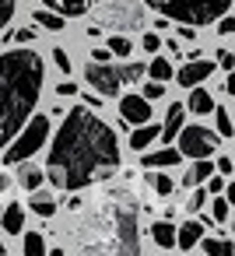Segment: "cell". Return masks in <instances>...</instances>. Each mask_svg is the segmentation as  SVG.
Instances as JSON below:
<instances>
[{"label": "cell", "mask_w": 235, "mask_h": 256, "mask_svg": "<svg viewBox=\"0 0 235 256\" xmlns=\"http://www.w3.org/2000/svg\"><path fill=\"white\" fill-rule=\"evenodd\" d=\"M120 168V144L109 123H102L88 106L67 112L56 140L50 144L46 179L56 190H84L109 179Z\"/></svg>", "instance_id": "obj_1"}, {"label": "cell", "mask_w": 235, "mask_h": 256, "mask_svg": "<svg viewBox=\"0 0 235 256\" xmlns=\"http://www.w3.org/2000/svg\"><path fill=\"white\" fill-rule=\"evenodd\" d=\"M46 81V64L36 50H8L0 53V151L32 116L39 92Z\"/></svg>", "instance_id": "obj_2"}, {"label": "cell", "mask_w": 235, "mask_h": 256, "mask_svg": "<svg viewBox=\"0 0 235 256\" xmlns=\"http://www.w3.org/2000/svg\"><path fill=\"white\" fill-rule=\"evenodd\" d=\"M162 18L182 22V25H210L224 11H232V0H144Z\"/></svg>", "instance_id": "obj_3"}, {"label": "cell", "mask_w": 235, "mask_h": 256, "mask_svg": "<svg viewBox=\"0 0 235 256\" xmlns=\"http://www.w3.org/2000/svg\"><path fill=\"white\" fill-rule=\"evenodd\" d=\"M144 74H148L144 64H126V67H120V64H112V60H92V64L84 67V81H88L102 98L120 95V88L137 84Z\"/></svg>", "instance_id": "obj_4"}, {"label": "cell", "mask_w": 235, "mask_h": 256, "mask_svg": "<svg viewBox=\"0 0 235 256\" xmlns=\"http://www.w3.org/2000/svg\"><path fill=\"white\" fill-rule=\"evenodd\" d=\"M50 140V116H28L25 126L11 137V144L4 148V162L8 165H18L25 158H32L42 144Z\"/></svg>", "instance_id": "obj_5"}, {"label": "cell", "mask_w": 235, "mask_h": 256, "mask_svg": "<svg viewBox=\"0 0 235 256\" xmlns=\"http://www.w3.org/2000/svg\"><path fill=\"white\" fill-rule=\"evenodd\" d=\"M176 140H179V154L182 158H210L221 137L214 130H207V126H179Z\"/></svg>", "instance_id": "obj_6"}, {"label": "cell", "mask_w": 235, "mask_h": 256, "mask_svg": "<svg viewBox=\"0 0 235 256\" xmlns=\"http://www.w3.org/2000/svg\"><path fill=\"white\" fill-rule=\"evenodd\" d=\"M120 120L130 123V126L148 123V120H151V102H148L144 95H123V102H120Z\"/></svg>", "instance_id": "obj_7"}, {"label": "cell", "mask_w": 235, "mask_h": 256, "mask_svg": "<svg viewBox=\"0 0 235 256\" xmlns=\"http://www.w3.org/2000/svg\"><path fill=\"white\" fill-rule=\"evenodd\" d=\"M210 74H214V60H190V64L179 70V84H182V88H193V84L207 81Z\"/></svg>", "instance_id": "obj_8"}, {"label": "cell", "mask_w": 235, "mask_h": 256, "mask_svg": "<svg viewBox=\"0 0 235 256\" xmlns=\"http://www.w3.org/2000/svg\"><path fill=\"white\" fill-rule=\"evenodd\" d=\"M182 120H186V109H182L179 102H172L168 112H165V123H162V134H158V137H162L165 144H176V134H179Z\"/></svg>", "instance_id": "obj_9"}, {"label": "cell", "mask_w": 235, "mask_h": 256, "mask_svg": "<svg viewBox=\"0 0 235 256\" xmlns=\"http://www.w3.org/2000/svg\"><path fill=\"white\" fill-rule=\"evenodd\" d=\"M158 134H162V126H154V123L148 120V123H140V126L130 134V148H134V151H148V148L158 140Z\"/></svg>", "instance_id": "obj_10"}, {"label": "cell", "mask_w": 235, "mask_h": 256, "mask_svg": "<svg viewBox=\"0 0 235 256\" xmlns=\"http://www.w3.org/2000/svg\"><path fill=\"white\" fill-rule=\"evenodd\" d=\"M42 4H46L50 11L64 14V18H81V14L92 8V0H42Z\"/></svg>", "instance_id": "obj_11"}, {"label": "cell", "mask_w": 235, "mask_h": 256, "mask_svg": "<svg viewBox=\"0 0 235 256\" xmlns=\"http://www.w3.org/2000/svg\"><path fill=\"white\" fill-rule=\"evenodd\" d=\"M214 172V162L210 158H193V165H190V172L182 176V186H204V179Z\"/></svg>", "instance_id": "obj_12"}, {"label": "cell", "mask_w": 235, "mask_h": 256, "mask_svg": "<svg viewBox=\"0 0 235 256\" xmlns=\"http://www.w3.org/2000/svg\"><path fill=\"white\" fill-rule=\"evenodd\" d=\"M200 235H204V221H186V224H179V232H176V246H179V249H193V246L200 242Z\"/></svg>", "instance_id": "obj_13"}, {"label": "cell", "mask_w": 235, "mask_h": 256, "mask_svg": "<svg viewBox=\"0 0 235 256\" xmlns=\"http://www.w3.org/2000/svg\"><path fill=\"white\" fill-rule=\"evenodd\" d=\"M179 148H162V151H151L144 154V165L148 168H168V165H179Z\"/></svg>", "instance_id": "obj_14"}, {"label": "cell", "mask_w": 235, "mask_h": 256, "mask_svg": "<svg viewBox=\"0 0 235 256\" xmlns=\"http://www.w3.org/2000/svg\"><path fill=\"white\" fill-rule=\"evenodd\" d=\"M0 224H4V232H11V235L25 232V207L22 204H11L4 214H0Z\"/></svg>", "instance_id": "obj_15"}, {"label": "cell", "mask_w": 235, "mask_h": 256, "mask_svg": "<svg viewBox=\"0 0 235 256\" xmlns=\"http://www.w3.org/2000/svg\"><path fill=\"white\" fill-rule=\"evenodd\" d=\"M32 22H36L39 28H46V32H60V28L67 25V18H64V14H56V11H50V8H46V11H36V14H32Z\"/></svg>", "instance_id": "obj_16"}, {"label": "cell", "mask_w": 235, "mask_h": 256, "mask_svg": "<svg viewBox=\"0 0 235 256\" xmlns=\"http://www.w3.org/2000/svg\"><path fill=\"white\" fill-rule=\"evenodd\" d=\"M18 165H22V186H25V190H39V186L46 182V172H42L39 165H28V158L18 162Z\"/></svg>", "instance_id": "obj_17"}, {"label": "cell", "mask_w": 235, "mask_h": 256, "mask_svg": "<svg viewBox=\"0 0 235 256\" xmlns=\"http://www.w3.org/2000/svg\"><path fill=\"white\" fill-rule=\"evenodd\" d=\"M39 218H53L56 214V200L50 196V193H42V190H32V204H28Z\"/></svg>", "instance_id": "obj_18"}, {"label": "cell", "mask_w": 235, "mask_h": 256, "mask_svg": "<svg viewBox=\"0 0 235 256\" xmlns=\"http://www.w3.org/2000/svg\"><path fill=\"white\" fill-rule=\"evenodd\" d=\"M190 109H193L196 116H207V112L214 109V95H210L207 88H193V95H190Z\"/></svg>", "instance_id": "obj_19"}, {"label": "cell", "mask_w": 235, "mask_h": 256, "mask_svg": "<svg viewBox=\"0 0 235 256\" xmlns=\"http://www.w3.org/2000/svg\"><path fill=\"white\" fill-rule=\"evenodd\" d=\"M151 238H154L162 249H172V246H176V228H172L168 221H154V224H151Z\"/></svg>", "instance_id": "obj_20"}, {"label": "cell", "mask_w": 235, "mask_h": 256, "mask_svg": "<svg viewBox=\"0 0 235 256\" xmlns=\"http://www.w3.org/2000/svg\"><path fill=\"white\" fill-rule=\"evenodd\" d=\"M210 112H214V120H218V130H214V134H218L221 140H228V137L235 134V126H232V112H228L224 106H214Z\"/></svg>", "instance_id": "obj_21"}, {"label": "cell", "mask_w": 235, "mask_h": 256, "mask_svg": "<svg viewBox=\"0 0 235 256\" xmlns=\"http://www.w3.org/2000/svg\"><path fill=\"white\" fill-rule=\"evenodd\" d=\"M200 238H204V235H200ZM200 249H204L207 256H232V242H228V238H204Z\"/></svg>", "instance_id": "obj_22"}, {"label": "cell", "mask_w": 235, "mask_h": 256, "mask_svg": "<svg viewBox=\"0 0 235 256\" xmlns=\"http://www.w3.org/2000/svg\"><path fill=\"white\" fill-rule=\"evenodd\" d=\"M25 256H46V238L39 232H25Z\"/></svg>", "instance_id": "obj_23"}, {"label": "cell", "mask_w": 235, "mask_h": 256, "mask_svg": "<svg viewBox=\"0 0 235 256\" xmlns=\"http://www.w3.org/2000/svg\"><path fill=\"white\" fill-rule=\"evenodd\" d=\"M109 53H112V56H130V53H134V42H130L126 36H112V39H109Z\"/></svg>", "instance_id": "obj_24"}, {"label": "cell", "mask_w": 235, "mask_h": 256, "mask_svg": "<svg viewBox=\"0 0 235 256\" xmlns=\"http://www.w3.org/2000/svg\"><path fill=\"white\" fill-rule=\"evenodd\" d=\"M144 70H148L154 81H168V78H172V64H168V60H151V67H144Z\"/></svg>", "instance_id": "obj_25"}, {"label": "cell", "mask_w": 235, "mask_h": 256, "mask_svg": "<svg viewBox=\"0 0 235 256\" xmlns=\"http://www.w3.org/2000/svg\"><path fill=\"white\" fill-rule=\"evenodd\" d=\"M228 214H232V204H228V196H224V193H218V196H214V221H218V224H224V221H228Z\"/></svg>", "instance_id": "obj_26"}, {"label": "cell", "mask_w": 235, "mask_h": 256, "mask_svg": "<svg viewBox=\"0 0 235 256\" xmlns=\"http://www.w3.org/2000/svg\"><path fill=\"white\" fill-rule=\"evenodd\" d=\"M4 39H8V46H11V39H14L18 46H28V42L36 39V28H18V32H8Z\"/></svg>", "instance_id": "obj_27"}, {"label": "cell", "mask_w": 235, "mask_h": 256, "mask_svg": "<svg viewBox=\"0 0 235 256\" xmlns=\"http://www.w3.org/2000/svg\"><path fill=\"white\" fill-rule=\"evenodd\" d=\"M162 95H165V81H154V78H151V81L144 84V98L154 102V98H162Z\"/></svg>", "instance_id": "obj_28"}, {"label": "cell", "mask_w": 235, "mask_h": 256, "mask_svg": "<svg viewBox=\"0 0 235 256\" xmlns=\"http://www.w3.org/2000/svg\"><path fill=\"white\" fill-rule=\"evenodd\" d=\"M172 190H176V182H172L168 176H162V172H158V176H154V193H158V196H168Z\"/></svg>", "instance_id": "obj_29"}, {"label": "cell", "mask_w": 235, "mask_h": 256, "mask_svg": "<svg viewBox=\"0 0 235 256\" xmlns=\"http://www.w3.org/2000/svg\"><path fill=\"white\" fill-rule=\"evenodd\" d=\"M204 182H207V193H214V196H218V193H224V176H221V172H218V176L210 172Z\"/></svg>", "instance_id": "obj_30"}, {"label": "cell", "mask_w": 235, "mask_h": 256, "mask_svg": "<svg viewBox=\"0 0 235 256\" xmlns=\"http://www.w3.org/2000/svg\"><path fill=\"white\" fill-rule=\"evenodd\" d=\"M232 32H235V18L224 11V14L218 18V36H232Z\"/></svg>", "instance_id": "obj_31"}, {"label": "cell", "mask_w": 235, "mask_h": 256, "mask_svg": "<svg viewBox=\"0 0 235 256\" xmlns=\"http://www.w3.org/2000/svg\"><path fill=\"white\" fill-rule=\"evenodd\" d=\"M53 64H56L64 74H70V56H67V50H60V46H56V50H53Z\"/></svg>", "instance_id": "obj_32"}, {"label": "cell", "mask_w": 235, "mask_h": 256, "mask_svg": "<svg viewBox=\"0 0 235 256\" xmlns=\"http://www.w3.org/2000/svg\"><path fill=\"white\" fill-rule=\"evenodd\" d=\"M204 204H207V190H193V196L186 200L190 210H204Z\"/></svg>", "instance_id": "obj_33"}, {"label": "cell", "mask_w": 235, "mask_h": 256, "mask_svg": "<svg viewBox=\"0 0 235 256\" xmlns=\"http://www.w3.org/2000/svg\"><path fill=\"white\" fill-rule=\"evenodd\" d=\"M11 14H14V0H0V28L11 22Z\"/></svg>", "instance_id": "obj_34"}, {"label": "cell", "mask_w": 235, "mask_h": 256, "mask_svg": "<svg viewBox=\"0 0 235 256\" xmlns=\"http://www.w3.org/2000/svg\"><path fill=\"white\" fill-rule=\"evenodd\" d=\"M140 42H144V50H148V53H158V50H162V39H158L154 32H144V39H140Z\"/></svg>", "instance_id": "obj_35"}, {"label": "cell", "mask_w": 235, "mask_h": 256, "mask_svg": "<svg viewBox=\"0 0 235 256\" xmlns=\"http://www.w3.org/2000/svg\"><path fill=\"white\" fill-rule=\"evenodd\" d=\"M214 67H221V70H232V67H235V56H232L228 50H221V53H218V64H214Z\"/></svg>", "instance_id": "obj_36"}, {"label": "cell", "mask_w": 235, "mask_h": 256, "mask_svg": "<svg viewBox=\"0 0 235 256\" xmlns=\"http://www.w3.org/2000/svg\"><path fill=\"white\" fill-rule=\"evenodd\" d=\"M214 172H221V176H232V158H218V162H214Z\"/></svg>", "instance_id": "obj_37"}, {"label": "cell", "mask_w": 235, "mask_h": 256, "mask_svg": "<svg viewBox=\"0 0 235 256\" xmlns=\"http://www.w3.org/2000/svg\"><path fill=\"white\" fill-rule=\"evenodd\" d=\"M56 92L60 95H78V84L74 81H64V84H56Z\"/></svg>", "instance_id": "obj_38"}, {"label": "cell", "mask_w": 235, "mask_h": 256, "mask_svg": "<svg viewBox=\"0 0 235 256\" xmlns=\"http://www.w3.org/2000/svg\"><path fill=\"white\" fill-rule=\"evenodd\" d=\"M84 106H88V109H98L102 98H98V95H84Z\"/></svg>", "instance_id": "obj_39"}, {"label": "cell", "mask_w": 235, "mask_h": 256, "mask_svg": "<svg viewBox=\"0 0 235 256\" xmlns=\"http://www.w3.org/2000/svg\"><path fill=\"white\" fill-rule=\"evenodd\" d=\"M92 60H112V53H109V50H95Z\"/></svg>", "instance_id": "obj_40"}, {"label": "cell", "mask_w": 235, "mask_h": 256, "mask_svg": "<svg viewBox=\"0 0 235 256\" xmlns=\"http://www.w3.org/2000/svg\"><path fill=\"white\" fill-rule=\"evenodd\" d=\"M8 186H11V179H8V176H4V172H0V193H4V190H8Z\"/></svg>", "instance_id": "obj_41"}, {"label": "cell", "mask_w": 235, "mask_h": 256, "mask_svg": "<svg viewBox=\"0 0 235 256\" xmlns=\"http://www.w3.org/2000/svg\"><path fill=\"white\" fill-rule=\"evenodd\" d=\"M4 252H8V246H4V238H0V256H4Z\"/></svg>", "instance_id": "obj_42"}]
</instances>
